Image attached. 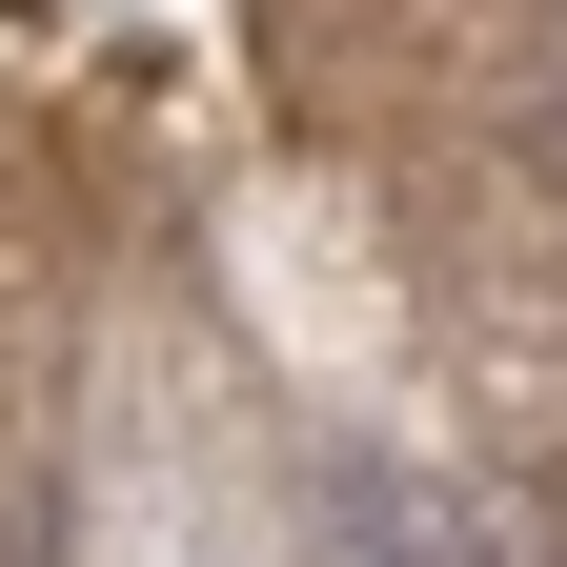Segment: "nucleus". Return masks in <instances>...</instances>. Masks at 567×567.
<instances>
[{"label":"nucleus","instance_id":"f257e3e1","mask_svg":"<svg viewBox=\"0 0 567 567\" xmlns=\"http://www.w3.org/2000/svg\"><path fill=\"white\" fill-rule=\"evenodd\" d=\"M324 567H486V547L425 507V486H385V466H365V486H324Z\"/></svg>","mask_w":567,"mask_h":567}]
</instances>
